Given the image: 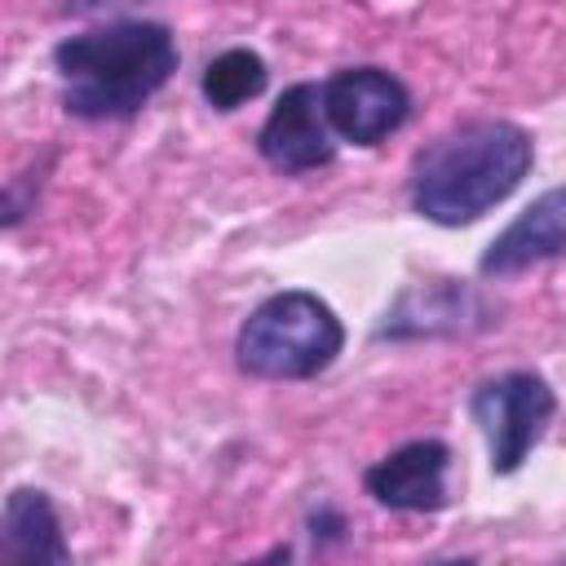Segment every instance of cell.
<instances>
[{"label": "cell", "mask_w": 566, "mask_h": 566, "mask_svg": "<svg viewBox=\"0 0 566 566\" xmlns=\"http://www.w3.org/2000/svg\"><path fill=\"white\" fill-rule=\"evenodd\" d=\"M535 164L531 133L513 119H469L429 142L411 164V208L433 226H469L504 203Z\"/></svg>", "instance_id": "1"}, {"label": "cell", "mask_w": 566, "mask_h": 566, "mask_svg": "<svg viewBox=\"0 0 566 566\" xmlns=\"http://www.w3.org/2000/svg\"><path fill=\"white\" fill-rule=\"evenodd\" d=\"M177 62H181L177 35L164 22H142V18L66 35L53 49L62 106L80 119L137 115L172 80Z\"/></svg>", "instance_id": "2"}, {"label": "cell", "mask_w": 566, "mask_h": 566, "mask_svg": "<svg viewBox=\"0 0 566 566\" xmlns=\"http://www.w3.org/2000/svg\"><path fill=\"white\" fill-rule=\"evenodd\" d=\"M345 349V327L336 310L314 292L265 296L234 336V363L261 380H310L336 363Z\"/></svg>", "instance_id": "3"}, {"label": "cell", "mask_w": 566, "mask_h": 566, "mask_svg": "<svg viewBox=\"0 0 566 566\" xmlns=\"http://www.w3.org/2000/svg\"><path fill=\"white\" fill-rule=\"evenodd\" d=\"M553 411H557V394L535 371H500L469 394V416L486 438V455L495 473H513L531 455Z\"/></svg>", "instance_id": "4"}, {"label": "cell", "mask_w": 566, "mask_h": 566, "mask_svg": "<svg viewBox=\"0 0 566 566\" xmlns=\"http://www.w3.org/2000/svg\"><path fill=\"white\" fill-rule=\"evenodd\" d=\"M318 88H323V111H327L332 133L354 146L385 142L411 115L407 84L385 66H345L327 75Z\"/></svg>", "instance_id": "5"}, {"label": "cell", "mask_w": 566, "mask_h": 566, "mask_svg": "<svg viewBox=\"0 0 566 566\" xmlns=\"http://www.w3.org/2000/svg\"><path fill=\"white\" fill-rule=\"evenodd\" d=\"M256 150L279 172H310L336 159V133L323 111L318 84H292L265 115L256 133Z\"/></svg>", "instance_id": "6"}, {"label": "cell", "mask_w": 566, "mask_h": 566, "mask_svg": "<svg viewBox=\"0 0 566 566\" xmlns=\"http://www.w3.org/2000/svg\"><path fill=\"white\" fill-rule=\"evenodd\" d=\"M447 469H451V447L438 438H416L376 460L363 473V486L376 504L394 513H438L447 495Z\"/></svg>", "instance_id": "7"}, {"label": "cell", "mask_w": 566, "mask_h": 566, "mask_svg": "<svg viewBox=\"0 0 566 566\" xmlns=\"http://www.w3.org/2000/svg\"><path fill=\"white\" fill-rule=\"evenodd\" d=\"M566 256V186L544 190L539 199H531L482 252L478 270L486 279H504L517 270H531L539 261Z\"/></svg>", "instance_id": "8"}, {"label": "cell", "mask_w": 566, "mask_h": 566, "mask_svg": "<svg viewBox=\"0 0 566 566\" xmlns=\"http://www.w3.org/2000/svg\"><path fill=\"white\" fill-rule=\"evenodd\" d=\"M0 562H9V566H66L71 562V544H66L62 522L44 491L13 486L4 495Z\"/></svg>", "instance_id": "9"}, {"label": "cell", "mask_w": 566, "mask_h": 566, "mask_svg": "<svg viewBox=\"0 0 566 566\" xmlns=\"http://www.w3.org/2000/svg\"><path fill=\"white\" fill-rule=\"evenodd\" d=\"M478 314H486V310H482V301L469 287H460L451 279H438V283L407 287L389 305V314L376 327V336H438V332H460V327H469L464 318H478Z\"/></svg>", "instance_id": "10"}, {"label": "cell", "mask_w": 566, "mask_h": 566, "mask_svg": "<svg viewBox=\"0 0 566 566\" xmlns=\"http://www.w3.org/2000/svg\"><path fill=\"white\" fill-rule=\"evenodd\" d=\"M265 80H270V71H265L261 53H252V49H226V53H217L203 66L199 93H203V102L212 111H234V106L261 97L265 93Z\"/></svg>", "instance_id": "11"}]
</instances>
